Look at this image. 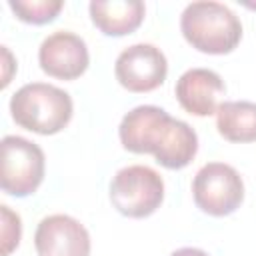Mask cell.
Masks as SVG:
<instances>
[{
  "mask_svg": "<svg viewBox=\"0 0 256 256\" xmlns=\"http://www.w3.org/2000/svg\"><path fill=\"white\" fill-rule=\"evenodd\" d=\"M118 136L128 152L152 154L156 162L168 170L186 168L198 152L194 128L152 104L132 108L122 118Z\"/></svg>",
  "mask_w": 256,
  "mask_h": 256,
  "instance_id": "6da1fadb",
  "label": "cell"
},
{
  "mask_svg": "<svg viewBox=\"0 0 256 256\" xmlns=\"http://www.w3.org/2000/svg\"><path fill=\"white\" fill-rule=\"evenodd\" d=\"M74 104L68 92L46 82H30L10 98L12 120L30 132L52 136L64 130L72 118Z\"/></svg>",
  "mask_w": 256,
  "mask_h": 256,
  "instance_id": "7a4b0ae2",
  "label": "cell"
},
{
  "mask_svg": "<svg viewBox=\"0 0 256 256\" xmlns=\"http://www.w3.org/2000/svg\"><path fill=\"white\" fill-rule=\"evenodd\" d=\"M186 42L204 54H230L242 38L240 18L224 4L204 0L192 2L180 16Z\"/></svg>",
  "mask_w": 256,
  "mask_h": 256,
  "instance_id": "3957f363",
  "label": "cell"
},
{
  "mask_svg": "<svg viewBox=\"0 0 256 256\" xmlns=\"http://www.w3.org/2000/svg\"><path fill=\"white\" fill-rule=\"evenodd\" d=\"M164 200L162 176L142 164L120 168L110 182L112 206L128 218H146L154 214Z\"/></svg>",
  "mask_w": 256,
  "mask_h": 256,
  "instance_id": "277c9868",
  "label": "cell"
},
{
  "mask_svg": "<svg viewBox=\"0 0 256 256\" xmlns=\"http://www.w3.org/2000/svg\"><path fill=\"white\" fill-rule=\"evenodd\" d=\"M0 154V188L16 198L34 194L44 180L42 148L22 136H4Z\"/></svg>",
  "mask_w": 256,
  "mask_h": 256,
  "instance_id": "5b68a950",
  "label": "cell"
},
{
  "mask_svg": "<svg viewBox=\"0 0 256 256\" xmlns=\"http://www.w3.org/2000/svg\"><path fill=\"white\" fill-rule=\"evenodd\" d=\"M196 206L208 216H228L244 200V182L236 168L224 162L204 164L192 180Z\"/></svg>",
  "mask_w": 256,
  "mask_h": 256,
  "instance_id": "8992f818",
  "label": "cell"
},
{
  "mask_svg": "<svg viewBox=\"0 0 256 256\" xmlns=\"http://www.w3.org/2000/svg\"><path fill=\"white\" fill-rule=\"evenodd\" d=\"M114 74L120 86L128 92H152L166 80L168 62L160 48L140 42L118 54Z\"/></svg>",
  "mask_w": 256,
  "mask_h": 256,
  "instance_id": "52a82bcc",
  "label": "cell"
},
{
  "mask_svg": "<svg viewBox=\"0 0 256 256\" xmlns=\"http://www.w3.org/2000/svg\"><path fill=\"white\" fill-rule=\"evenodd\" d=\"M38 62L42 72L52 78L76 80L86 72L90 54L86 42L78 34L70 30H56L42 40L38 48Z\"/></svg>",
  "mask_w": 256,
  "mask_h": 256,
  "instance_id": "ba28073f",
  "label": "cell"
},
{
  "mask_svg": "<svg viewBox=\"0 0 256 256\" xmlns=\"http://www.w3.org/2000/svg\"><path fill=\"white\" fill-rule=\"evenodd\" d=\"M38 256H88L90 234L68 214H52L40 220L34 232Z\"/></svg>",
  "mask_w": 256,
  "mask_h": 256,
  "instance_id": "9c48e42d",
  "label": "cell"
},
{
  "mask_svg": "<svg viewBox=\"0 0 256 256\" xmlns=\"http://www.w3.org/2000/svg\"><path fill=\"white\" fill-rule=\"evenodd\" d=\"M176 98L180 106L192 116L216 114L220 98L226 92L222 78L208 68H190L176 82Z\"/></svg>",
  "mask_w": 256,
  "mask_h": 256,
  "instance_id": "30bf717a",
  "label": "cell"
},
{
  "mask_svg": "<svg viewBox=\"0 0 256 256\" xmlns=\"http://www.w3.org/2000/svg\"><path fill=\"white\" fill-rule=\"evenodd\" d=\"M92 24L106 36H126L134 32L146 14L140 0H94L88 6Z\"/></svg>",
  "mask_w": 256,
  "mask_h": 256,
  "instance_id": "8fae6325",
  "label": "cell"
},
{
  "mask_svg": "<svg viewBox=\"0 0 256 256\" xmlns=\"http://www.w3.org/2000/svg\"><path fill=\"white\" fill-rule=\"evenodd\" d=\"M216 128L228 142H256V104L248 100L222 102L216 110Z\"/></svg>",
  "mask_w": 256,
  "mask_h": 256,
  "instance_id": "7c38bea8",
  "label": "cell"
},
{
  "mask_svg": "<svg viewBox=\"0 0 256 256\" xmlns=\"http://www.w3.org/2000/svg\"><path fill=\"white\" fill-rule=\"evenodd\" d=\"M8 6L18 20L40 26V24L52 22L64 8V2L62 0H10Z\"/></svg>",
  "mask_w": 256,
  "mask_h": 256,
  "instance_id": "4fadbf2b",
  "label": "cell"
},
{
  "mask_svg": "<svg viewBox=\"0 0 256 256\" xmlns=\"http://www.w3.org/2000/svg\"><path fill=\"white\" fill-rule=\"evenodd\" d=\"M2 212V256H8L22 238V222L20 216L16 212L10 210V206L2 204L0 206Z\"/></svg>",
  "mask_w": 256,
  "mask_h": 256,
  "instance_id": "5bb4252c",
  "label": "cell"
},
{
  "mask_svg": "<svg viewBox=\"0 0 256 256\" xmlns=\"http://www.w3.org/2000/svg\"><path fill=\"white\" fill-rule=\"evenodd\" d=\"M170 256H208V252H204V250H200V248H190V246H186V248L174 250Z\"/></svg>",
  "mask_w": 256,
  "mask_h": 256,
  "instance_id": "9a60e30c",
  "label": "cell"
},
{
  "mask_svg": "<svg viewBox=\"0 0 256 256\" xmlns=\"http://www.w3.org/2000/svg\"><path fill=\"white\" fill-rule=\"evenodd\" d=\"M2 56H4V64H6V68L12 64V56H10V52H8V48L6 46H2ZM8 82H10V72L6 70V74H4V80H2V88H6L8 86Z\"/></svg>",
  "mask_w": 256,
  "mask_h": 256,
  "instance_id": "2e32d148",
  "label": "cell"
}]
</instances>
